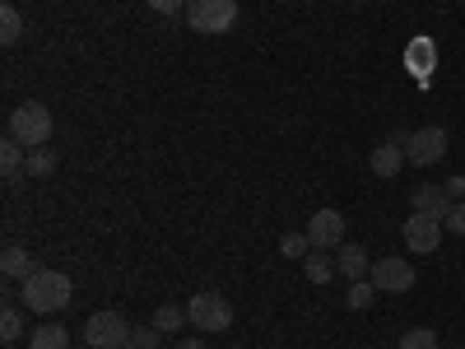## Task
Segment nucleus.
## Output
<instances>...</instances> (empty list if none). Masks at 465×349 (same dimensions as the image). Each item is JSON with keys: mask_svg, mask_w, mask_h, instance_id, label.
<instances>
[{"mask_svg": "<svg viewBox=\"0 0 465 349\" xmlns=\"http://www.w3.org/2000/svg\"><path fill=\"white\" fill-rule=\"evenodd\" d=\"M70 280L61 275V270H37L33 280H24V303H28V313H37V317H52V313H61V307L70 303Z\"/></svg>", "mask_w": 465, "mask_h": 349, "instance_id": "f257e3e1", "label": "nucleus"}, {"mask_svg": "<svg viewBox=\"0 0 465 349\" xmlns=\"http://www.w3.org/2000/svg\"><path fill=\"white\" fill-rule=\"evenodd\" d=\"M10 135H15L24 149H43V145L52 140V112H47V103H37V98L19 103V107L10 112Z\"/></svg>", "mask_w": 465, "mask_h": 349, "instance_id": "f03ea898", "label": "nucleus"}, {"mask_svg": "<svg viewBox=\"0 0 465 349\" xmlns=\"http://www.w3.org/2000/svg\"><path fill=\"white\" fill-rule=\"evenodd\" d=\"M186 24L205 33V37H219L238 24V0H191L186 5Z\"/></svg>", "mask_w": 465, "mask_h": 349, "instance_id": "7ed1b4c3", "label": "nucleus"}, {"mask_svg": "<svg viewBox=\"0 0 465 349\" xmlns=\"http://www.w3.org/2000/svg\"><path fill=\"white\" fill-rule=\"evenodd\" d=\"M186 317L196 331H228L232 326V303L214 289H201V294H191L186 303Z\"/></svg>", "mask_w": 465, "mask_h": 349, "instance_id": "20e7f679", "label": "nucleus"}, {"mask_svg": "<svg viewBox=\"0 0 465 349\" xmlns=\"http://www.w3.org/2000/svg\"><path fill=\"white\" fill-rule=\"evenodd\" d=\"M131 331L135 326L122 313H94L84 322V344L89 349H122V344H131Z\"/></svg>", "mask_w": 465, "mask_h": 349, "instance_id": "39448f33", "label": "nucleus"}, {"mask_svg": "<svg viewBox=\"0 0 465 349\" xmlns=\"http://www.w3.org/2000/svg\"><path fill=\"white\" fill-rule=\"evenodd\" d=\"M368 280H372L381 294H410L419 275H414V265H410L405 256H377L372 270H368Z\"/></svg>", "mask_w": 465, "mask_h": 349, "instance_id": "423d86ee", "label": "nucleus"}, {"mask_svg": "<svg viewBox=\"0 0 465 349\" xmlns=\"http://www.w3.org/2000/svg\"><path fill=\"white\" fill-rule=\"evenodd\" d=\"M442 154H447V131H442V126H419V131H410V140H405V164L433 168Z\"/></svg>", "mask_w": 465, "mask_h": 349, "instance_id": "0eeeda50", "label": "nucleus"}, {"mask_svg": "<svg viewBox=\"0 0 465 349\" xmlns=\"http://www.w3.org/2000/svg\"><path fill=\"white\" fill-rule=\"evenodd\" d=\"M442 233H447L442 219H433V214H410L405 228H401V238H405L410 252H423V256H429V252L442 247Z\"/></svg>", "mask_w": 465, "mask_h": 349, "instance_id": "6e6552de", "label": "nucleus"}, {"mask_svg": "<svg viewBox=\"0 0 465 349\" xmlns=\"http://www.w3.org/2000/svg\"><path fill=\"white\" fill-rule=\"evenodd\" d=\"M307 238H312V247L317 252H335V247H344V214L340 210H317L312 219H307Z\"/></svg>", "mask_w": 465, "mask_h": 349, "instance_id": "1a4fd4ad", "label": "nucleus"}, {"mask_svg": "<svg viewBox=\"0 0 465 349\" xmlns=\"http://www.w3.org/2000/svg\"><path fill=\"white\" fill-rule=\"evenodd\" d=\"M405 140H410V131H396L386 145H377V149L368 154L372 177H401V164H405Z\"/></svg>", "mask_w": 465, "mask_h": 349, "instance_id": "9d476101", "label": "nucleus"}, {"mask_svg": "<svg viewBox=\"0 0 465 349\" xmlns=\"http://www.w3.org/2000/svg\"><path fill=\"white\" fill-rule=\"evenodd\" d=\"M410 205H414V214H433V219H442V214L451 210V196H447V186H442V182H419V186L410 191Z\"/></svg>", "mask_w": 465, "mask_h": 349, "instance_id": "9b49d317", "label": "nucleus"}, {"mask_svg": "<svg viewBox=\"0 0 465 349\" xmlns=\"http://www.w3.org/2000/svg\"><path fill=\"white\" fill-rule=\"evenodd\" d=\"M0 270H5V280H33L43 265L33 261V252H28V247H19V243H5V252H0Z\"/></svg>", "mask_w": 465, "mask_h": 349, "instance_id": "f8f14e48", "label": "nucleus"}, {"mask_svg": "<svg viewBox=\"0 0 465 349\" xmlns=\"http://www.w3.org/2000/svg\"><path fill=\"white\" fill-rule=\"evenodd\" d=\"M335 265H340V275H349V280H368L372 256L363 252V243H344V247H335Z\"/></svg>", "mask_w": 465, "mask_h": 349, "instance_id": "ddd939ff", "label": "nucleus"}, {"mask_svg": "<svg viewBox=\"0 0 465 349\" xmlns=\"http://www.w3.org/2000/svg\"><path fill=\"white\" fill-rule=\"evenodd\" d=\"M335 270H340V265H335L331 252H317V247H312V252L302 256V275H307V284H331V280H335Z\"/></svg>", "mask_w": 465, "mask_h": 349, "instance_id": "4468645a", "label": "nucleus"}, {"mask_svg": "<svg viewBox=\"0 0 465 349\" xmlns=\"http://www.w3.org/2000/svg\"><path fill=\"white\" fill-rule=\"evenodd\" d=\"M0 173H5V182H19V177L28 173V154H24V145H19L15 135L0 145Z\"/></svg>", "mask_w": 465, "mask_h": 349, "instance_id": "2eb2a0df", "label": "nucleus"}, {"mask_svg": "<svg viewBox=\"0 0 465 349\" xmlns=\"http://www.w3.org/2000/svg\"><path fill=\"white\" fill-rule=\"evenodd\" d=\"M28 349H70V331L65 326H37L28 335Z\"/></svg>", "mask_w": 465, "mask_h": 349, "instance_id": "dca6fc26", "label": "nucleus"}, {"mask_svg": "<svg viewBox=\"0 0 465 349\" xmlns=\"http://www.w3.org/2000/svg\"><path fill=\"white\" fill-rule=\"evenodd\" d=\"M191 317H186V307H177V303H159V313H153V326H159L163 335H173L177 326H186Z\"/></svg>", "mask_w": 465, "mask_h": 349, "instance_id": "f3484780", "label": "nucleus"}, {"mask_svg": "<svg viewBox=\"0 0 465 349\" xmlns=\"http://www.w3.org/2000/svg\"><path fill=\"white\" fill-rule=\"evenodd\" d=\"M52 173H56V154H52V145L28 149V173H24V177H52Z\"/></svg>", "mask_w": 465, "mask_h": 349, "instance_id": "a211bd4d", "label": "nucleus"}, {"mask_svg": "<svg viewBox=\"0 0 465 349\" xmlns=\"http://www.w3.org/2000/svg\"><path fill=\"white\" fill-rule=\"evenodd\" d=\"M19 37H24V15H19L15 5H5V10H0V43L15 47Z\"/></svg>", "mask_w": 465, "mask_h": 349, "instance_id": "6ab92c4d", "label": "nucleus"}, {"mask_svg": "<svg viewBox=\"0 0 465 349\" xmlns=\"http://www.w3.org/2000/svg\"><path fill=\"white\" fill-rule=\"evenodd\" d=\"M372 298H377V284L372 280H354V284H349V294H344V303L354 307V313H368Z\"/></svg>", "mask_w": 465, "mask_h": 349, "instance_id": "aec40b11", "label": "nucleus"}, {"mask_svg": "<svg viewBox=\"0 0 465 349\" xmlns=\"http://www.w3.org/2000/svg\"><path fill=\"white\" fill-rule=\"evenodd\" d=\"M396 349H438V331L414 326V331H405V335H401V344H396Z\"/></svg>", "mask_w": 465, "mask_h": 349, "instance_id": "412c9836", "label": "nucleus"}, {"mask_svg": "<svg viewBox=\"0 0 465 349\" xmlns=\"http://www.w3.org/2000/svg\"><path fill=\"white\" fill-rule=\"evenodd\" d=\"M280 252H284L289 261H298V256L312 252V238H307V233H284V238H280Z\"/></svg>", "mask_w": 465, "mask_h": 349, "instance_id": "4be33fe9", "label": "nucleus"}, {"mask_svg": "<svg viewBox=\"0 0 465 349\" xmlns=\"http://www.w3.org/2000/svg\"><path fill=\"white\" fill-rule=\"evenodd\" d=\"M24 335V313L19 307H5V313H0V340H19Z\"/></svg>", "mask_w": 465, "mask_h": 349, "instance_id": "5701e85b", "label": "nucleus"}, {"mask_svg": "<svg viewBox=\"0 0 465 349\" xmlns=\"http://www.w3.org/2000/svg\"><path fill=\"white\" fill-rule=\"evenodd\" d=\"M131 344H140V349H159V344H163V331L153 326V322H149V326H135V331H131Z\"/></svg>", "mask_w": 465, "mask_h": 349, "instance_id": "b1692460", "label": "nucleus"}, {"mask_svg": "<svg viewBox=\"0 0 465 349\" xmlns=\"http://www.w3.org/2000/svg\"><path fill=\"white\" fill-rule=\"evenodd\" d=\"M442 228L456 233V238H465V201H451V210L442 214Z\"/></svg>", "mask_w": 465, "mask_h": 349, "instance_id": "393cba45", "label": "nucleus"}, {"mask_svg": "<svg viewBox=\"0 0 465 349\" xmlns=\"http://www.w3.org/2000/svg\"><path fill=\"white\" fill-rule=\"evenodd\" d=\"M186 5H191V0H149V10H159V15H177Z\"/></svg>", "mask_w": 465, "mask_h": 349, "instance_id": "a878e982", "label": "nucleus"}, {"mask_svg": "<svg viewBox=\"0 0 465 349\" xmlns=\"http://www.w3.org/2000/svg\"><path fill=\"white\" fill-rule=\"evenodd\" d=\"M442 186H447V196H451V201H465V177H447Z\"/></svg>", "mask_w": 465, "mask_h": 349, "instance_id": "bb28decb", "label": "nucleus"}, {"mask_svg": "<svg viewBox=\"0 0 465 349\" xmlns=\"http://www.w3.org/2000/svg\"><path fill=\"white\" fill-rule=\"evenodd\" d=\"M177 349H205V340H182Z\"/></svg>", "mask_w": 465, "mask_h": 349, "instance_id": "cd10ccee", "label": "nucleus"}, {"mask_svg": "<svg viewBox=\"0 0 465 349\" xmlns=\"http://www.w3.org/2000/svg\"><path fill=\"white\" fill-rule=\"evenodd\" d=\"M349 5H368V0H349Z\"/></svg>", "mask_w": 465, "mask_h": 349, "instance_id": "c85d7f7f", "label": "nucleus"}, {"mask_svg": "<svg viewBox=\"0 0 465 349\" xmlns=\"http://www.w3.org/2000/svg\"><path fill=\"white\" fill-rule=\"evenodd\" d=\"M122 349H140V344H122Z\"/></svg>", "mask_w": 465, "mask_h": 349, "instance_id": "c756f323", "label": "nucleus"}, {"mask_svg": "<svg viewBox=\"0 0 465 349\" xmlns=\"http://www.w3.org/2000/svg\"><path fill=\"white\" fill-rule=\"evenodd\" d=\"M451 349H456V344H451Z\"/></svg>", "mask_w": 465, "mask_h": 349, "instance_id": "7c9ffc66", "label": "nucleus"}]
</instances>
